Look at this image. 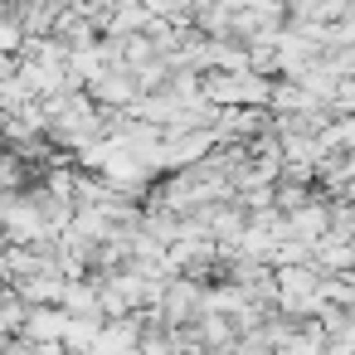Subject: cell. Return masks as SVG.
<instances>
[{
    "label": "cell",
    "instance_id": "3",
    "mask_svg": "<svg viewBox=\"0 0 355 355\" xmlns=\"http://www.w3.org/2000/svg\"><path fill=\"white\" fill-rule=\"evenodd\" d=\"M64 311H69V316H103V292H98V277H93V272L78 277V282H69ZM103 321H107V316H103Z\"/></svg>",
    "mask_w": 355,
    "mask_h": 355
},
{
    "label": "cell",
    "instance_id": "7",
    "mask_svg": "<svg viewBox=\"0 0 355 355\" xmlns=\"http://www.w3.org/2000/svg\"><path fill=\"white\" fill-rule=\"evenodd\" d=\"M10 78H20V59H10V54H0V88H6Z\"/></svg>",
    "mask_w": 355,
    "mask_h": 355
},
{
    "label": "cell",
    "instance_id": "5",
    "mask_svg": "<svg viewBox=\"0 0 355 355\" xmlns=\"http://www.w3.org/2000/svg\"><path fill=\"white\" fill-rule=\"evenodd\" d=\"M103 316H73L69 321V336H64V350L69 355H93L98 350V340H103Z\"/></svg>",
    "mask_w": 355,
    "mask_h": 355
},
{
    "label": "cell",
    "instance_id": "6",
    "mask_svg": "<svg viewBox=\"0 0 355 355\" xmlns=\"http://www.w3.org/2000/svg\"><path fill=\"white\" fill-rule=\"evenodd\" d=\"M10 355H69L64 345H35V340H10Z\"/></svg>",
    "mask_w": 355,
    "mask_h": 355
},
{
    "label": "cell",
    "instance_id": "1",
    "mask_svg": "<svg viewBox=\"0 0 355 355\" xmlns=\"http://www.w3.org/2000/svg\"><path fill=\"white\" fill-rule=\"evenodd\" d=\"M88 98H93V107H98V112H132V107H137V98H141V88H137V73L112 69V73H103V78L88 88Z\"/></svg>",
    "mask_w": 355,
    "mask_h": 355
},
{
    "label": "cell",
    "instance_id": "2",
    "mask_svg": "<svg viewBox=\"0 0 355 355\" xmlns=\"http://www.w3.org/2000/svg\"><path fill=\"white\" fill-rule=\"evenodd\" d=\"M69 321H73V316H69L64 306H35V311H30V326H25L20 340H35V345H64Z\"/></svg>",
    "mask_w": 355,
    "mask_h": 355
},
{
    "label": "cell",
    "instance_id": "4",
    "mask_svg": "<svg viewBox=\"0 0 355 355\" xmlns=\"http://www.w3.org/2000/svg\"><path fill=\"white\" fill-rule=\"evenodd\" d=\"M311 263H316V268H331V272H345V268L355 263V243H350L345 234H326V239L311 248Z\"/></svg>",
    "mask_w": 355,
    "mask_h": 355
},
{
    "label": "cell",
    "instance_id": "8",
    "mask_svg": "<svg viewBox=\"0 0 355 355\" xmlns=\"http://www.w3.org/2000/svg\"><path fill=\"white\" fill-rule=\"evenodd\" d=\"M0 350H6V345H0Z\"/></svg>",
    "mask_w": 355,
    "mask_h": 355
}]
</instances>
